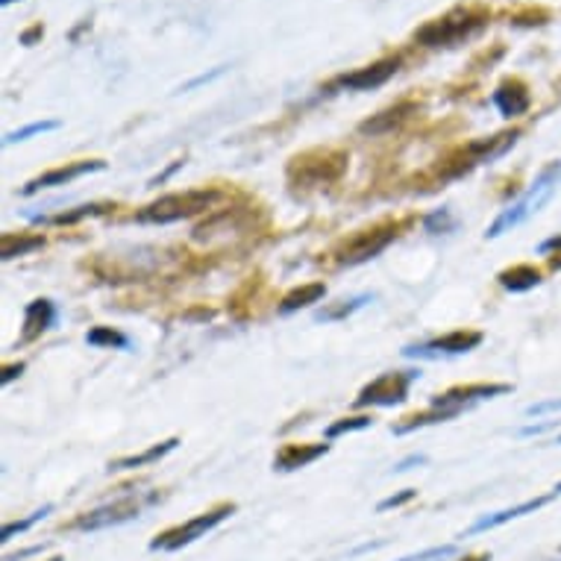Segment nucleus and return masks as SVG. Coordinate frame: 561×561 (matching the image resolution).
Listing matches in <instances>:
<instances>
[{
    "mask_svg": "<svg viewBox=\"0 0 561 561\" xmlns=\"http://www.w3.org/2000/svg\"><path fill=\"white\" fill-rule=\"evenodd\" d=\"M488 19H491V12L482 7H459V10L426 21L424 27L414 30V42L424 47H453L482 33L488 27Z\"/></svg>",
    "mask_w": 561,
    "mask_h": 561,
    "instance_id": "obj_1",
    "label": "nucleus"
},
{
    "mask_svg": "<svg viewBox=\"0 0 561 561\" xmlns=\"http://www.w3.org/2000/svg\"><path fill=\"white\" fill-rule=\"evenodd\" d=\"M561 183V162H550V165L543 168L541 174H538V180H535L529 188H526V194L520 197L517 203H512L506 213L500 215L497 221L491 224L485 232V239H500L503 232H512L515 227H520L524 221H529L538 209H541L543 203L550 201L552 192H556V185Z\"/></svg>",
    "mask_w": 561,
    "mask_h": 561,
    "instance_id": "obj_2",
    "label": "nucleus"
},
{
    "mask_svg": "<svg viewBox=\"0 0 561 561\" xmlns=\"http://www.w3.org/2000/svg\"><path fill=\"white\" fill-rule=\"evenodd\" d=\"M159 500V491H136V494H124V497L112 500L106 506H98L85 515L75 517L68 529L71 533H98V529H110V526L127 524L133 517H138L148 506H153Z\"/></svg>",
    "mask_w": 561,
    "mask_h": 561,
    "instance_id": "obj_3",
    "label": "nucleus"
},
{
    "mask_svg": "<svg viewBox=\"0 0 561 561\" xmlns=\"http://www.w3.org/2000/svg\"><path fill=\"white\" fill-rule=\"evenodd\" d=\"M221 194L213 192V188H201V192H183V194H165L159 197L157 203L145 206L141 213L136 215V221L141 224H174L185 221V218H194V215L206 213Z\"/></svg>",
    "mask_w": 561,
    "mask_h": 561,
    "instance_id": "obj_4",
    "label": "nucleus"
},
{
    "mask_svg": "<svg viewBox=\"0 0 561 561\" xmlns=\"http://www.w3.org/2000/svg\"><path fill=\"white\" fill-rule=\"evenodd\" d=\"M232 515H236V503H221V506L209 508V512H203V515L192 517V520H185V524H180V526H174V529H165L162 535H157V538L150 541V550H162V552L183 550V547L194 543L206 533H213L215 526H221L224 520Z\"/></svg>",
    "mask_w": 561,
    "mask_h": 561,
    "instance_id": "obj_5",
    "label": "nucleus"
},
{
    "mask_svg": "<svg viewBox=\"0 0 561 561\" xmlns=\"http://www.w3.org/2000/svg\"><path fill=\"white\" fill-rule=\"evenodd\" d=\"M421 377V370H397V374H382L374 379L370 386L362 388V394L356 397V405H400L409 397L414 379Z\"/></svg>",
    "mask_w": 561,
    "mask_h": 561,
    "instance_id": "obj_6",
    "label": "nucleus"
},
{
    "mask_svg": "<svg viewBox=\"0 0 561 561\" xmlns=\"http://www.w3.org/2000/svg\"><path fill=\"white\" fill-rule=\"evenodd\" d=\"M397 230H400V224H388V227H377V230H365L359 236H353V239L341 244L335 262L339 265H362V262L379 256L397 239Z\"/></svg>",
    "mask_w": 561,
    "mask_h": 561,
    "instance_id": "obj_7",
    "label": "nucleus"
},
{
    "mask_svg": "<svg viewBox=\"0 0 561 561\" xmlns=\"http://www.w3.org/2000/svg\"><path fill=\"white\" fill-rule=\"evenodd\" d=\"M397 71H400V56H386V59L365 65V68L353 71V75H341L332 85L335 89H350V92H370V89L386 85Z\"/></svg>",
    "mask_w": 561,
    "mask_h": 561,
    "instance_id": "obj_8",
    "label": "nucleus"
},
{
    "mask_svg": "<svg viewBox=\"0 0 561 561\" xmlns=\"http://www.w3.org/2000/svg\"><path fill=\"white\" fill-rule=\"evenodd\" d=\"M482 344V332H473V330H456V332H447L442 339H433L421 344V347H405L403 353L405 356H459V353H470V350H477Z\"/></svg>",
    "mask_w": 561,
    "mask_h": 561,
    "instance_id": "obj_9",
    "label": "nucleus"
},
{
    "mask_svg": "<svg viewBox=\"0 0 561 561\" xmlns=\"http://www.w3.org/2000/svg\"><path fill=\"white\" fill-rule=\"evenodd\" d=\"M106 162L103 159H80V162H71V165H59V168H50L47 174H38L36 180H30L24 185V194H36L42 188H56V185H68L80 180L85 174H94V171H103Z\"/></svg>",
    "mask_w": 561,
    "mask_h": 561,
    "instance_id": "obj_10",
    "label": "nucleus"
},
{
    "mask_svg": "<svg viewBox=\"0 0 561 561\" xmlns=\"http://www.w3.org/2000/svg\"><path fill=\"white\" fill-rule=\"evenodd\" d=\"M512 386L506 382H479V386H461V388H450V391H444L433 400V405L438 409H459L465 412L470 403H479V400H491V397H500V394H508Z\"/></svg>",
    "mask_w": 561,
    "mask_h": 561,
    "instance_id": "obj_11",
    "label": "nucleus"
},
{
    "mask_svg": "<svg viewBox=\"0 0 561 561\" xmlns=\"http://www.w3.org/2000/svg\"><path fill=\"white\" fill-rule=\"evenodd\" d=\"M491 101H494V106H497L503 118H517V115H524L533 106V94H529L524 80L508 77V80H503L497 85V92L491 94Z\"/></svg>",
    "mask_w": 561,
    "mask_h": 561,
    "instance_id": "obj_12",
    "label": "nucleus"
},
{
    "mask_svg": "<svg viewBox=\"0 0 561 561\" xmlns=\"http://www.w3.org/2000/svg\"><path fill=\"white\" fill-rule=\"evenodd\" d=\"M56 323V306L47 297H38L33 304L24 306V330H21V341L38 339L42 332H47Z\"/></svg>",
    "mask_w": 561,
    "mask_h": 561,
    "instance_id": "obj_13",
    "label": "nucleus"
},
{
    "mask_svg": "<svg viewBox=\"0 0 561 561\" xmlns=\"http://www.w3.org/2000/svg\"><path fill=\"white\" fill-rule=\"evenodd\" d=\"M330 453V444H286L283 450L276 453L274 468L276 470H300L306 465H312L321 456Z\"/></svg>",
    "mask_w": 561,
    "mask_h": 561,
    "instance_id": "obj_14",
    "label": "nucleus"
},
{
    "mask_svg": "<svg viewBox=\"0 0 561 561\" xmlns=\"http://www.w3.org/2000/svg\"><path fill=\"white\" fill-rule=\"evenodd\" d=\"M550 500H556V494H543V497H535V500H526V503H520V506H512V508H503V512H494V515L482 517V520H477V524L470 526L468 535H477V533H485V529H497V526L508 524V520H517V517L524 515H533V512H538V508H543Z\"/></svg>",
    "mask_w": 561,
    "mask_h": 561,
    "instance_id": "obj_15",
    "label": "nucleus"
},
{
    "mask_svg": "<svg viewBox=\"0 0 561 561\" xmlns=\"http://www.w3.org/2000/svg\"><path fill=\"white\" fill-rule=\"evenodd\" d=\"M414 112H417L414 103H397L391 110L379 112V115H374V118L368 121H362L359 133H365V136H386V133H391V129H397L400 124H405V121L412 118Z\"/></svg>",
    "mask_w": 561,
    "mask_h": 561,
    "instance_id": "obj_16",
    "label": "nucleus"
},
{
    "mask_svg": "<svg viewBox=\"0 0 561 561\" xmlns=\"http://www.w3.org/2000/svg\"><path fill=\"white\" fill-rule=\"evenodd\" d=\"M176 447H180V438H168V442L153 444V447H148V450H145V453H138V456H124V459L110 461V470L145 468V465H153V461L165 459L168 453H174Z\"/></svg>",
    "mask_w": 561,
    "mask_h": 561,
    "instance_id": "obj_17",
    "label": "nucleus"
},
{
    "mask_svg": "<svg viewBox=\"0 0 561 561\" xmlns=\"http://www.w3.org/2000/svg\"><path fill=\"white\" fill-rule=\"evenodd\" d=\"M541 276L543 274L535 265H515V267H508V271H503L497 279H500V286L506 288V291L520 295V291H529V288L541 286Z\"/></svg>",
    "mask_w": 561,
    "mask_h": 561,
    "instance_id": "obj_18",
    "label": "nucleus"
},
{
    "mask_svg": "<svg viewBox=\"0 0 561 561\" xmlns=\"http://www.w3.org/2000/svg\"><path fill=\"white\" fill-rule=\"evenodd\" d=\"M45 248V239L42 236H12L7 232L0 239V259H15V256H27L33 250Z\"/></svg>",
    "mask_w": 561,
    "mask_h": 561,
    "instance_id": "obj_19",
    "label": "nucleus"
},
{
    "mask_svg": "<svg viewBox=\"0 0 561 561\" xmlns=\"http://www.w3.org/2000/svg\"><path fill=\"white\" fill-rule=\"evenodd\" d=\"M327 295V286L323 283H312V286L295 288L291 295L283 297V304H279V312H297V309H306V306L318 304L321 297Z\"/></svg>",
    "mask_w": 561,
    "mask_h": 561,
    "instance_id": "obj_20",
    "label": "nucleus"
},
{
    "mask_svg": "<svg viewBox=\"0 0 561 561\" xmlns=\"http://www.w3.org/2000/svg\"><path fill=\"white\" fill-rule=\"evenodd\" d=\"M85 341L92 347H112V350H129V339L124 332L112 330V327H94L85 332Z\"/></svg>",
    "mask_w": 561,
    "mask_h": 561,
    "instance_id": "obj_21",
    "label": "nucleus"
},
{
    "mask_svg": "<svg viewBox=\"0 0 561 561\" xmlns=\"http://www.w3.org/2000/svg\"><path fill=\"white\" fill-rule=\"evenodd\" d=\"M110 209H115L112 203H85V206H77V209H71V213H62V215H54L50 218V224H77L83 221V218H92V215H106Z\"/></svg>",
    "mask_w": 561,
    "mask_h": 561,
    "instance_id": "obj_22",
    "label": "nucleus"
},
{
    "mask_svg": "<svg viewBox=\"0 0 561 561\" xmlns=\"http://www.w3.org/2000/svg\"><path fill=\"white\" fill-rule=\"evenodd\" d=\"M59 127H62L59 121H36V124H27V127L15 129V133H7V136H3V145H15V141H27V138L42 136V133H54V129H59Z\"/></svg>",
    "mask_w": 561,
    "mask_h": 561,
    "instance_id": "obj_23",
    "label": "nucleus"
},
{
    "mask_svg": "<svg viewBox=\"0 0 561 561\" xmlns=\"http://www.w3.org/2000/svg\"><path fill=\"white\" fill-rule=\"evenodd\" d=\"M54 512V506H45V508H38V512H33L30 517H24V520H15V524H7L3 526V533H0V541H10L12 535H21V533H27L30 526L38 524V520H45L47 515Z\"/></svg>",
    "mask_w": 561,
    "mask_h": 561,
    "instance_id": "obj_24",
    "label": "nucleus"
},
{
    "mask_svg": "<svg viewBox=\"0 0 561 561\" xmlns=\"http://www.w3.org/2000/svg\"><path fill=\"white\" fill-rule=\"evenodd\" d=\"M374 424L368 414H359V417H344V421H339V424H332L330 430H327V438H339V435L344 433H356V430H368V426Z\"/></svg>",
    "mask_w": 561,
    "mask_h": 561,
    "instance_id": "obj_25",
    "label": "nucleus"
},
{
    "mask_svg": "<svg viewBox=\"0 0 561 561\" xmlns=\"http://www.w3.org/2000/svg\"><path fill=\"white\" fill-rule=\"evenodd\" d=\"M424 227H426V232H447L456 227V221H453L447 209H442V213L430 215V218L424 221Z\"/></svg>",
    "mask_w": 561,
    "mask_h": 561,
    "instance_id": "obj_26",
    "label": "nucleus"
},
{
    "mask_svg": "<svg viewBox=\"0 0 561 561\" xmlns=\"http://www.w3.org/2000/svg\"><path fill=\"white\" fill-rule=\"evenodd\" d=\"M368 300H370L368 295H362V297H356V300H350L347 306L335 309V312H321L318 318H321V321H335V318H341V314H350V312H356V309H362V306L368 304Z\"/></svg>",
    "mask_w": 561,
    "mask_h": 561,
    "instance_id": "obj_27",
    "label": "nucleus"
},
{
    "mask_svg": "<svg viewBox=\"0 0 561 561\" xmlns=\"http://www.w3.org/2000/svg\"><path fill=\"white\" fill-rule=\"evenodd\" d=\"M550 19V12L547 10H529L524 15H515V24H526V27H533V24H543V21Z\"/></svg>",
    "mask_w": 561,
    "mask_h": 561,
    "instance_id": "obj_28",
    "label": "nucleus"
},
{
    "mask_svg": "<svg viewBox=\"0 0 561 561\" xmlns=\"http://www.w3.org/2000/svg\"><path fill=\"white\" fill-rule=\"evenodd\" d=\"M409 500H414V491H412V488H405L403 494H397V497L382 500V503H379V512H388V508H400V506H405V503H409Z\"/></svg>",
    "mask_w": 561,
    "mask_h": 561,
    "instance_id": "obj_29",
    "label": "nucleus"
},
{
    "mask_svg": "<svg viewBox=\"0 0 561 561\" xmlns=\"http://www.w3.org/2000/svg\"><path fill=\"white\" fill-rule=\"evenodd\" d=\"M42 36H45V27H42V24H33V27H30V30H24V33H21V45H36V42H38V38H42Z\"/></svg>",
    "mask_w": 561,
    "mask_h": 561,
    "instance_id": "obj_30",
    "label": "nucleus"
},
{
    "mask_svg": "<svg viewBox=\"0 0 561 561\" xmlns=\"http://www.w3.org/2000/svg\"><path fill=\"white\" fill-rule=\"evenodd\" d=\"M21 370H24V362H19V365H7V368H3V377H0V382L7 386V382H12L15 377H21Z\"/></svg>",
    "mask_w": 561,
    "mask_h": 561,
    "instance_id": "obj_31",
    "label": "nucleus"
},
{
    "mask_svg": "<svg viewBox=\"0 0 561 561\" xmlns=\"http://www.w3.org/2000/svg\"><path fill=\"white\" fill-rule=\"evenodd\" d=\"M552 250H559L561 253V236H552V239H547L538 244V253H552Z\"/></svg>",
    "mask_w": 561,
    "mask_h": 561,
    "instance_id": "obj_32",
    "label": "nucleus"
},
{
    "mask_svg": "<svg viewBox=\"0 0 561 561\" xmlns=\"http://www.w3.org/2000/svg\"><path fill=\"white\" fill-rule=\"evenodd\" d=\"M218 75H224V68H215L213 75H201V77H194L192 83H185V92H188V89H194V85L209 83V80H215V77H218Z\"/></svg>",
    "mask_w": 561,
    "mask_h": 561,
    "instance_id": "obj_33",
    "label": "nucleus"
},
{
    "mask_svg": "<svg viewBox=\"0 0 561 561\" xmlns=\"http://www.w3.org/2000/svg\"><path fill=\"white\" fill-rule=\"evenodd\" d=\"M550 409H561V400H550V403L529 405V409H526V412H529V414H541V412H550Z\"/></svg>",
    "mask_w": 561,
    "mask_h": 561,
    "instance_id": "obj_34",
    "label": "nucleus"
},
{
    "mask_svg": "<svg viewBox=\"0 0 561 561\" xmlns=\"http://www.w3.org/2000/svg\"><path fill=\"white\" fill-rule=\"evenodd\" d=\"M459 561H491V559H488V556H465V559Z\"/></svg>",
    "mask_w": 561,
    "mask_h": 561,
    "instance_id": "obj_35",
    "label": "nucleus"
},
{
    "mask_svg": "<svg viewBox=\"0 0 561 561\" xmlns=\"http://www.w3.org/2000/svg\"><path fill=\"white\" fill-rule=\"evenodd\" d=\"M552 494H556V497H559V494H561V482H559V485H556V488H552Z\"/></svg>",
    "mask_w": 561,
    "mask_h": 561,
    "instance_id": "obj_36",
    "label": "nucleus"
},
{
    "mask_svg": "<svg viewBox=\"0 0 561 561\" xmlns=\"http://www.w3.org/2000/svg\"><path fill=\"white\" fill-rule=\"evenodd\" d=\"M12 0H0V7H10Z\"/></svg>",
    "mask_w": 561,
    "mask_h": 561,
    "instance_id": "obj_37",
    "label": "nucleus"
},
{
    "mask_svg": "<svg viewBox=\"0 0 561 561\" xmlns=\"http://www.w3.org/2000/svg\"><path fill=\"white\" fill-rule=\"evenodd\" d=\"M47 561H65V559H62V556H54V559H47Z\"/></svg>",
    "mask_w": 561,
    "mask_h": 561,
    "instance_id": "obj_38",
    "label": "nucleus"
}]
</instances>
